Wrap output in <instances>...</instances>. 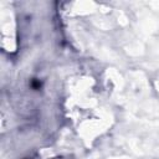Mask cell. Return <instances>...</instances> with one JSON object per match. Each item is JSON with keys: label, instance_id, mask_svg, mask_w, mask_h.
Here are the masks:
<instances>
[{"label": "cell", "instance_id": "6da1fadb", "mask_svg": "<svg viewBox=\"0 0 159 159\" xmlns=\"http://www.w3.org/2000/svg\"><path fill=\"white\" fill-rule=\"evenodd\" d=\"M30 84H31V87H32L34 89H40V88H41V86H42L41 81H40V80H37V78H32Z\"/></svg>", "mask_w": 159, "mask_h": 159}]
</instances>
